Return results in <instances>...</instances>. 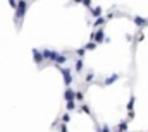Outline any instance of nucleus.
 Segmentation results:
<instances>
[{"instance_id":"obj_1","label":"nucleus","mask_w":148,"mask_h":132,"mask_svg":"<svg viewBox=\"0 0 148 132\" xmlns=\"http://www.w3.org/2000/svg\"><path fill=\"white\" fill-rule=\"evenodd\" d=\"M60 74L64 76V84L67 88H71V84L74 82V74H73V69L71 67H59Z\"/></svg>"},{"instance_id":"obj_2","label":"nucleus","mask_w":148,"mask_h":132,"mask_svg":"<svg viewBox=\"0 0 148 132\" xmlns=\"http://www.w3.org/2000/svg\"><path fill=\"white\" fill-rule=\"evenodd\" d=\"M29 5H31L29 2H19V5H17V9H16V22H17V21H19V24L23 22V17L26 16V10H28Z\"/></svg>"},{"instance_id":"obj_3","label":"nucleus","mask_w":148,"mask_h":132,"mask_svg":"<svg viewBox=\"0 0 148 132\" xmlns=\"http://www.w3.org/2000/svg\"><path fill=\"white\" fill-rule=\"evenodd\" d=\"M41 53H43V59H45L47 64H55V59L59 55V52L57 50H52V48H43Z\"/></svg>"},{"instance_id":"obj_4","label":"nucleus","mask_w":148,"mask_h":132,"mask_svg":"<svg viewBox=\"0 0 148 132\" xmlns=\"http://www.w3.org/2000/svg\"><path fill=\"white\" fill-rule=\"evenodd\" d=\"M31 53H33V60L36 62V65H43L45 59H43V53H41V50H38V48H33V50H31Z\"/></svg>"},{"instance_id":"obj_5","label":"nucleus","mask_w":148,"mask_h":132,"mask_svg":"<svg viewBox=\"0 0 148 132\" xmlns=\"http://www.w3.org/2000/svg\"><path fill=\"white\" fill-rule=\"evenodd\" d=\"M131 19L134 21V24H136L140 29H143V28H147V26H148V19H147V17H141V16H133Z\"/></svg>"},{"instance_id":"obj_6","label":"nucleus","mask_w":148,"mask_h":132,"mask_svg":"<svg viewBox=\"0 0 148 132\" xmlns=\"http://www.w3.org/2000/svg\"><path fill=\"white\" fill-rule=\"evenodd\" d=\"M76 93H77V91H74L73 88H66V91H64V99H66V103L76 101Z\"/></svg>"},{"instance_id":"obj_7","label":"nucleus","mask_w":148,"mask_h":132,"mask_svg":"<svg viewBox=\"0 0 148 132\" xmlns=\"http://www.w3.org/2000/svg\"><path fill=\"white\" fill-rule=\"evenodd\" d=\"M105 39H107V36H105V31L103 29H97L95 31V43L98 45V43H105Z\"/></svg>"},{"instance_id":"obj_8","label":"nucleus","mask_w":148,"mask_h":132,"mask_svg":"<svg viewBox=\"0 0 148 132\" xmlns=\"http://www.w3.org/2000/svg\"><path fill=\"white\" fill-rule=\"evenodd\" d=\"M119 79H121V76H119V74H110V76L102 82V86H110V84H114V82H115V81H119Z\"/></svg>"},{"instance_id":"obj_9","label":"nucleus","mask_w":148,"mask_h":132,"mask_svg":"<svg viewBox=\"0 0 148 132\" xmlns=\"http://www.w3.org/2000/svg\"><path fill=\"white\" fill-rule=\"evenodd\" d=\"M84 70V62H83V59H76V62H74V72L76 74H81Z\"/></svg>"},{"instance_id":"obj_10","label":"nucleus","mask_w":148,"mask_h":132,"mask_svg":"<svg viewBox=\"0 0 148 132\" xmlns=\"http://www.w3.org/2000/svg\"><path fill=\"white\" fill-rule=\"evenodd\" d=\"M90 14H91V17H95V19L103 17V16H102V7H93V9L90 10Z\"/></svg>"},{"instance_id":"obj_11","label":"nucleus","mask_w":148,"mask_h":132,"mask_svg":"<svg viewBox=\"0 0 148 132\" xmlns=\"http://www.w3.org/2000/svg\"><path fill=\"white\" fill-rule=\"evenodd\" d=\"M105 22H107V17H100V19H95V22H93V26H95L97 29H103V26H105Z\"/></svg>"},{"instance_id":"obj_12","label":"nucleus","mask_w":148,"mask_h":132,"mask_svg":"<svg viewBox=\"0 0 148 132\" xmlns=\"http://www.w3.org/2000/svg\"><path fill=\"white\" fill-rule=\"evenodd\" d=\"M115 129H117L119 132H127V129H129V120H122Z\"/></svg>"},{"instance_id":"obj_13","label":"nucleus","mask_w":148,"mask_h":132,"mask_svg":"<svg viewBox=\"0 0 148 132\" xmlns=\"http://www.w3.org/2000/svg\"><path fill=\"white\" fill-rule=\"evenodd\" d=\"M79 106H77V101H69V103H66V110H67V113L69 112H74V110H77Z\"/></svg>"},{"instance_id":"obj_14","label":"nucleus","mask_w":148,"mask_h":132,"mask_svg":"<svg viewBox=\"0 0 148 132\" xmlns=\"http://www.w3.org/2000/svg\"><path fill=\"white\" fill-rule=\"evenodd\" d=\"M93 81H95V72H93V70H90V72L84 76V82H86V84H91Z\"/></svg>"},{"instance_id":"obj_15","label":"nucleus","mask_w":148,"mask_h":132,"mask_svg":"<svg viewBox=\"0 0 148 132\" xmlns=\"http://www.w3.org/2000/svg\"><path fill=\"white\" fill-rule=\"evenodd\" d=\"M134 101H136V98H134V96H131V98H129V101H127V106H126V108H127V112H134Z\"/></svg>"},{"instance_id":"obj_16","label":"nucleus","mask_w":148,"mask_h":132,"mask_svg":"<svg viewBox=\"0 0 148 132\" xmlns=\"http://www.w3.org/2000/svg\"><path fill=\"white\" fill-rule=\"evenodd\" d=\"M74 53L77 55V59H84V55H86V48H84V46H83V48H77Z\"/></svg>"},{"instance_id":"obj_17","label":"nucleus","mask_w":148,"mask_h":132,"mask_svg":"<svg viewBox=\"0 0 148 132\" xmlns=\"http://www.w3.org/2000/svg\"><path fill=\"white\" fill-rule=\"evenodd\" d=\"M77 110H79V112H83V113H86V115H91V110H90V106H88V105H81Z\"/></svg>"},{"instance_id":"obj_18","label":"nucleus","mask_w":148,"mask_h":132,"mask_svg":"<svg viewBox=\"0 0 148 132\" xmlns=\"http://www.w3.org/2000/svg\"><path fill=\"white\" fill-rule=\"evenodd\" d=\"M84 48H86V52H88V50L91 52V50H95V48H97V43H95V41H88V43L84 45Z\"/></svg>"},{"instance_id":"obj_19","label":"nucleus","mask_w":148,"mask_h":132,"mask_svg":"<svg viewBox=\"0 0 148 132\" xmlns=\"http://www.w3.org/2000/svg\"><path fill=\"white\" fill-rule=\"evenodd\" d=\"M60 120H62V124H64V125H67V124L71 122V115H69V113H64V115L60 117Z\"/></svg>"},{"instance_id":"obj_20","label":"nucleus","mask_w":148,"mask_h":132,"mask_svg":"<svg viewBox=\"0 0 148 132\" xmlns=\"http://www.w3.org/2000/svg\"><path fill=\"white\" fill-rule=\"evenodd\" d=\"M76 101H77V103H83V101H84V93H83V91H77V93H76Z\"/></svg>"},{"instance_id":"obj_21","label":"nucleus","mask_w":148,"mask_h":132,"mask_svg":"<svg viewBox=\"0 0 148 132\" xmlns=\"http://www.w3.org/2000/svg\"><path fill=\"white\" fill-rule=\"evenodd\" d=\"M143 39H145V33H143V31H140V33L136 34V41H138V43H141Z\"/></svg>"},{"instance_id":"obj_22","label":"nucleus","mask_w":148,"mask_h":132,"mask_svg":"<svg viewBox=\"0 0 148 132\" xmlns=\"http://www.w3.org/2000/svg\"><path fill=\"white\" fill-rule=\"evenodd\" d=\"M100 132H112V129L105 124V125H102V131H100Z\"/></svg>"},{"instance_id":"obj_23","label":"nucleus","mask_w":148,"mask_h":132,"mask_svg":"<svg viewBox=\"0 0 148 132\" xmlns=\"http://www.w3.org/2000/svg\"><path fill=\"white\" fill-rule=\"evenodd\" d=\"M59 132H69V131H67V125L60 124V127H59Z\"/></svg>"},{"instance_id":"obj_24","label":"nucleus","mask_w":148,"mask_h":132,"mask_svg":"<svg viewBox=\"0 0 148 132\" xmlns=\"http://www.w3.org/2000/svg\"><path fill=\"white\" fill-rule=\"evenodd\" d=\"M124 38H126L127 41H133V38H134V36H133V34H129V33H126V34H124Z\"/></svg>"},{"instance_id":"obj_25","label":"nucleus","mask_w":148,"mask_h":132,"mask_svg":"<svg viewBox=\"0 0 148 132\" xmlns=\"http://www.w3.org/2000/svg\"><path fill=\"white\" fill-rule=\"evenodd\" d=\"M134 118V112H127V120H133Z\"/></svg>"},{"instance_id":"obj_26","label":"nucleus","mask_w":148,"mask_h":132,"mask_svg":"<svg viewBox=\"0 0 148 132\" xmlns=\"http://www.w3.org/2000/svg\"><path fill=\"white\" fill-rule=\"evenodd\" d=\"M105 17H107V19H112V17H114V12H109V14H107Z\"/></svg>"}]
</instances>
